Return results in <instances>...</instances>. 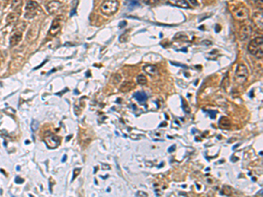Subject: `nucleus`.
<instances>
[{"label": "nucleus", "instance_id": "6e6552de", "mask_svg": "<svg viewBox=\"0 0 263 197\" xmlns=\"http://www.w3.org/2000/svg\"><path fill=\"white\" fill-rule=\"evenodd\" d=\"M62 6H63V4H62L60 1L53 0V1L49 2V3L47 5V11H48L50 14H54V13L57 12L59 10L61 9Z\"/></svg>", "mask_w": 263, "mask_h": 197}, {"label": "nucleus", "instance_id": "cd10ccee", "mask_svg": "<svg viewBox=\"0 0 263 197\" xmlns=\"http://www.w3.org/2000/svg\"><path fill=\"white\" fill-rule=\"evenodd\" d=\"M15 182L18 183V184H20V183H23V182H24V180L21 179V178L18 177V176H17V177L15 178Z\"/></svg>", "mask_w": 263, "mask_h": 197}, {"label": "nucleus", "instance_id": "c85d7f7f", "mask_svg": "<svg viewBox=\"0 0 263 197\" xmlns=\"http://www.w3.org/2000/svg\"><path fill=\"white\" fill-rule=\"evenodd\" d=\"M184 105H183V110H184V111L186 112V113H190L191 112V110L190 109H187V104H186V103L184 102Z\"/></svg>", "mask_w": 263, "mask_h": 197}, {"label": "nucleus", "instance_id": "f8f14e48", "mask_svg": "<svg viewBox=\"0 0 263 197\" xmlns=\"http://www.w3.org/2000/svg\"><path fill=\"white\" fill-rule=\"evenodd\" d=\"M21 39H22V33L20 32H16V33H12V35L11 36L10 44H11V46L17 45L18 42L21 40Z\"/></svg>", "mask_w": 263, "mask_h": 197}, {"label": "nucleus", "instance_id": "393cba45", "mask_svg": "<svg viewBox=\"0 0 263 197\" xmlns=\"http://www.w3.org/2000/svg\"><path fill=\"white\" fill-rule=\"evenodd\" d=\"M80 171H81V169L80 168H75V170H74V173H73V178H72V180H74L75 179V177L79 174V173H80Z\"/></svg>", "mask_w": 263, "mask_h": 197}, {"label": "nucleus", "instance_id": "4be33fe9", "mask_svg": "<svg viewBox=\"0 0 263 197\" xmlns=\"http://www.w3.org/2000/svg\"><path fill=\"white\" fill-rule=\"evenodd\" d=\"M127 40H128V33H124L122 35H120V37H119V41L121 43L127 42Z\"/></svg>", "mask_w": 263, "mask_h": 197}, {"label": "nucleus", "instance_id": "72a5a7b5", "mask_svg": "<svg viewBox=\"0 0 263 197\" xmlns=\"http://www.w3.org/2000/svg\"><path fill=\"white\" fill-rule=\"evenodd\" d=\"M66 160H67V155H64V157L63 158V162L66 161Z\"/></svg>", "mask_w": 263, "mask_h": 197}, {"label": "nucleus", "instance_id": "c756f323", "mask_svg": "<svg viewBox=\"0 0 263 197\" xmlns=\"http://www.w3.org/2000/svg\"><path fill=\"white\" fill-rule=\"evenodd\" d=\"M115 78L117 79V81H115L116 83H118L119 81H121V75H115Z\"/></svg>", "mask_w": 263, "mask_h": 197}, {"label": "nucleus", "instance_id": "dca6fc26", "mask_svg": "<svg viewBox=\"0 0 263 197\" xmlns=\"http://www.w3.org/2000/svg\"><path fill=\"white\" fill-rule=\"evenodd\" d=\"M218 124L222 128H230V126H231V122H230L229 118H227L226 116H222L219 119Z\"/></svg>", "mask_w": 263, "mask_h": 197}, {"label": "nucleus", "instance_id": "39448f33", "mask_svg": "<svg viewBox=\"0 0 263 197\" xmlns=\"http://www.w3.org/2000/svg\"><path fill=\"white\" fill-rule=\"evenodd\" d=\"M233 13H234L233 14L234 18L238 21H245L249 18V11L246 7H244V6H240L234 10Z\"/></svg>", "mask_w": 263, "mask_h": 197}, {"label": "nucleus", "instance_id": "9d476101", "mask_svg": "<svg viewBox=\"0 0 263 197\" xmlns=\"http://www.w3.org/2000/svg\"><path fill=\"white\" fill-rule=\"evenodd\" d=\"M263 19H262V13L261 12H257L254 13L253 16V22L254 23V25L257 27H259L260 29H262L263 27Z\"/></svg>", "mask_w": 263, "mask_h": 197}, {"label": "nucleus", "instance_id": "bb28decb", "mask_svg": "<svg viewBox=\"0 0 263 197\" xmlns=\"http://www.w3.org/2000/svg\"><path fill=\"white\" fill-rule=\"evenodd\" d=\"M137 196H143V197H146L148 196V195L146 194V193H145V192H142V191H139L138 193L136 194Z\"/></svg>", "mask_w": 263, "mask_h": 197}, {"label": "nucleus", "instance_id": "7ed1b4c3", "mask_svg": "<svg viewBox=\"0 0 263 197\" xmlns=\"http://www.w3.org/2000/svg\"><path fill=\"white\" fill-rule=\"evenodd\" d=\"M248 75H249L248 69H247L245 64H243V63L239 64L237 67V69H236L235 76H234L236 83L239 85L244 84L248 78Z\"/></svg>", "mask_w": 263, "mask_h": 197}, {"label": "nucleus", "instance_id": "473e14b6", "mask_svg": "<svg viewBox=\"0 0 263 197\" xmlns=\"http://www.w3.org/2000/svg\"><path fill=\"white\" fill-rule=\"evenodd\" d=\"M46 62H47V61H45V62H42V63H41V64H40V66H38V67H37V68H35V69H37V68H40V67H41V66H43V65H44V64H45Z\"/></svg>", "mask_w": 263, "mask_h": 197}, {"label": "nucleus", "instance_id": "7c9ffc66", "mask_svg": "<svg viewBox=\"0 0 263 197\" xmlns=\"http://www.w3.org/2000/svg\"><path fill=\"white\" fill-rule=\"evenodd\" d=\"M126 26H127V22L126 21H122V22L119 23V28H123V27H126Z\"/></svg>", "mask_w": 263, "mask_h": 197}, {"label": "nucleus", "instance_id": "4468645a", "mask_svg": "<svg viewBox=\"0 0 263 197\" xmlns=\"http://www.w3.org/2000/svg\"><path fill=\"white\" fill-rule=\"evenodd\" d=\"M133 97L136 99L137 101L140 103H145L147 100V96L144 91H138L136 93L133 94Z\"/></svg>", "mask_w": 263, "mask_h": 197}, {"label": "nucleus", "instance_id": "f03ea898", "mask_svg": "<svg viewBox=\"0 0 263 197\" xmlns=\"http://www.w3.org/2000/svg\"><path fill=\"white\" fill-rule=\"evenodd\" d=\"M119 3L118 0H105L101 5V11L104 14L111 16L118 11Z\"/></svg>", "mask_w": 263, "mask_h": 197}, {"label": "nucleus", "instance_id": "e433bc0d", "mask_svg": "<svg viewBox=\"0 0 263 197\" xmlns=\"http://www.w3.org/2000/svg\"><path fill=\"white\" fill-rule=\"evenodd\" d=\"M17 170L19 171V167H18H18H17Z\"/></svg>", "mask_w": 263, "mask_h": 197}, {"label": "nucleus", "instance_id": "a878e982", "mask_svg": "<svg viewBox=\"0 0 263 197\" xmlns=\"http://www.w3.org/2000/svg\"><path fill=\"white\" fill-rule=\"evenodd\" d=\"M210 116V118L214 119L216 117V114H217V111H214V110H209L208 111Z\"/></svg>", "mask_w": 263, "mask_h": 197}, {"label": "nucleus", "instance_id": "f3484780", "mask_svg": "<svg viewBox=\"0 0 263 197\" xmlns=\"http://www.w3.org/2000/svg\"><path fill=\"white\" fill-rule=\"evenodd\" d=\"M137 82L140 85H145L147 82V79L144 75H139L137 76Z\"/></svg>", "mask_w": 263, "mask_h": 197}, {"label": "nucleus", "instance_id": "2f4dec72", "mask_svg": "<svg viewBox=\"0 0 263 197\" xmlns=\"http://www.w3.org/2000/svg\"><path fill=\"white\" fill-rule=\"evenodd\" d=\"M175 150V145H172V146H171L170 148H168V152H174Z\"/></svg>", "mask_w": 263, "mask_h": 197}, {"label": "nucleus", "instance_id": "aec40b11", "mask_svg": "<svg viewBox=\"0 0 263 197\" xmlns=\"http://www.w3.org/2000/svg\"><path fill=\"white\" fill-rule=\"evenodd\" d=\"M21 5H22V0H12V3H11L12 9H18Z\"/></svg>", "mask_w": 263, "mask_h": 197}, {"label": "nucleus", "instance_id": "1a4fd4ad", "mask_svg": "<svg viewBox=\"0 0 263 197\" xmlns=\"http://www.w3.org/2000/svg\"><path fill=\"white\" fill-rule=\"evenodd\" d=\"M252 32H253V29L250 26H243L240 28V31H239V40L242 41L246 40L251 36Z\"/></svg>", "mask_w": 263, "mask_h": 197}, {"label": "nucleus", "instance_id": "20e7f679", "mask_svg": "<svg viewBox=\"0 0 263 197\" xmlns=\"http://www.w3.org/2000/svg\"><path fill=\"white\" fill-rule=\"evenodd\" d=\"M63 16H58L53 20L52 22V25H51V27H50V30H49V33L50 35L55 36L57 35L60 31H61V28H62V24H63Z\"/></svg>", "mask_w": 263, "mask_h": 197}, {"label": "nucleus", "instance_id": "2eb2a0df", "mask_svg": "<svg viewBox=\"0 0 263 197\" xmlns=\"http://www.w3.org/2000/svg\"><path fill=\"white\" fill-rule=\"evenodd\" d=\"M133 87H134V83H133V82H131V81H125V82L121 85L120 90H121L122 92H128V91H130V90H132Z\"/></svg>", "mask_w": 263, "mask_h": 197}, {"label": "nucleus", "instance_id": "b1692460", "mask_svg": "<svg viewBox=\"0 0 263 197\" xmlns=\"http://www.w3.org/2000/svg\"><path fill=\"white\" fill-rule=\"evenodd\" d=\"M161 0H144V2H145L146 5H154V4H157L158 2H160Z\"/></svg>", "mask_w": 263, "mask_h": 197}, {"label": "nucleus", "instance_id": "0eeeda50", "mask_svg": "<svg viewBox=\"0 0 263 197\" xmlns=\"http://www.w3.org/2000/svg\"><path fill=\"white\" fill-rule=\"evenodd\" d=\"M45 143L48 148L54 149V148H56L60 145L61 141H60V138L57 136L50 135V136L47 137L45 138Z\"/></svg>", "mask_w": 263, "mask_h": 197}, {"label": "nucleus", "instance_id": "c9c22d12", "mask_svg": "<svg viewBox=\"0 0 263 197\" xmlns=\"http://www.w3.org/2000/svg\"><path fill=\"white\" fill-rule=\"evenodd\" d=\"M71 137H72V136H69V137L67 138V141H68V140H69V138H70Z\"/></svg>", "mask_w": 263, "mask_h": 197}, {"label": "nucleus", "instance_id": "f704fd0d", "mask_svg": "<svg viewBox=\"0 0 263 197\" xmlns=\"http://www.w3.org/2000/svg\"><path fill=\"white\" fill-rule=\"evenodd\" d=\"M250 1H251V2H253V3H256L258 0H250Z\"/></svg>", "mask_w": 263, "mask_h": 197}, {"label": "nucleus", "instance_id": "a211bd4d", "mask_svg": "<svg viewBox=\"0 0 263 197\" xmlns=\"http://www.w3.org/2000/svg\"><path fill=\"white\" fill-rule=\"evenodd\" d=\"M18 18V14H16V13H10L9 15L7 16L6 18V20L8 23H12V22H15L17 21Z\"/></svg>", "mask_w": 263, "mask_h": 197}, {"label": "nucleus", "instance_id": "5701e85b", "mask_svg": "<svg viewBox=\"0 0 263 197\" xmlns=\"http://www.w3.org/2000/svg\"><path fill=\"white\" fill-rule=\"evenodd\" d=\"M31 128H32V131H33V132L37 131L38 128H39V122H38L37 120H33L32 125H31Z\"/></svg>", "mask_w": 263, "mask_h": 197}, {"label": "nucleus", "instance_id": "f257e3e1", "mask_svg": "<svg viewBox=\"0 0 263 197\" xmlns=\"http://www.w3.org/2000/svg\"><path fill=\"white\" fill-rule=\"evenodd\" d=\"M248 51L251 54L258 58H262L263 55V38L256 37L253 39L248 45Z\"/></svg>", "mask_w": 263, "mask_h": 197}, {"label": "nucleus", "instance_id": "9b49d317", "mask_svg": "<svg viewBox=\"0 0 263 197\" xmlns=\"http://www.w3.org/2000/svg\"><path fill=\"white\" fill-rule=\"evenodd\" d=\"M168 3L170 5L181 7V8H186L187 9V8L190 7L189 3L186 0H168Z\"/></svg>", "mask_w": 263, "mask_h": 197}, {"label": "nucleus", "instance_id": "6ab92c4d", "mask_svg": "<svg viewBox=\"0 0 263 197\" xmlns=\"http://www.w3.org/2000/svg\"><path fill=\"white\" fill-rule=\"evenodd\" d=\"M127 1L129 3V9L130 10L133 9V8L140 5L139 0H127Z\"/></svg>", "mask_w": 263, "mask_h": 197}, {"label": "nucleus", "instance_id": "ddd939ff", "mask_svg": "<svg viewBox=\"0 0 263 197\" xmlns=\"http://www.w3.org/2000/svg\"><path fill=\"white\" fill-rule=\"evenodd\" d=\"M143 69H144V71H145L146 73H147V74L150 75H157L158 72H159L158 68H157L156 66H154V65H150V64L144 66Z\"/></svg>", "mask_w": 263, "mask_h": 197}, {"label": "nucleus", "instance_id": "412c9836", "mask_svg": "<svg viewBox=\"0 0 263 197\" xmlns=\"http://www.w3.org/2000/svg\"><path fill=\"white\" fill-rule=\"evenodd\" d=\"M221 194H225L226 195H232V188L228 187V186L224 187L223 192H221Z\"/></svg>", "mask_w": 263, "mask_h": 197}, {"label": "nucleus", "instance_id": "423d86ee", "mask_svg": "<svg viewBox=\"0 0 263 197\" xmlns=\"http://www.w3.org/2000/svg\"><path fill=\"white\" fill-rule=\"evenodd\" d=\"M39 8V5L38 3L34 2V1H29L26 6V10L27 11H28L27 13L25 15V17L27 18H34L36 14V10Z\"/></svg>", "mask_w": 263, "mask_h": 197}]
</instances>
